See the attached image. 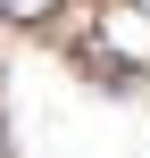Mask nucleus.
I'll return each mask as SVG.
<instances>
[{"label":"nucleus","mask_w":150,"mask_h":158,"mask_svg":"<svg viewBox=\"0 0 150 158\" xmlns=\"http://www.w3.org/2000/svg\"><path fill=\"white\" fill-rule=\"evenodd\" d=\"M100 42H109L117 67H150V17H142V8H125V0L100 8Z\"/></svg>","instance_id":"nucleus-1"},{"label":"nucleus","mask_w":150,"mask_h":158,"mask_svg":"<svg viewBox=\"0 0 150 158\" xmlns=\"http://www.w3.org/2000/svg\"><path fill=\"white\" fill-rule=\"evenodd\" d=\"M0 17L8 25H42V17H58V0H0Z\"/></svg>","instance_id":"nucleus-2"},{"label":"nucleus","mask_w":150,"mask_h":158,"mask_svg":"<svg viewBox=\"0 0 150 158\" xmlns=\"http://www.w3.org/2000/svg\"><path fill=\"white\" fill-rule=\"evenodd\" d=\"M0 158H8V125H0Z\"/></svg>","instance_id":"nucleus-3"}]
</instances>
